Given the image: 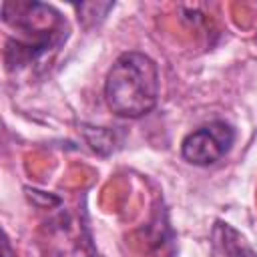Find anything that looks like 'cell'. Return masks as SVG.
I'll list each match as a JSON object with an SVG mask.
<instances>
[{"instance_id": "obj_1", "label": "cell", "mask_w": 257, "mask_h": 257, "mask_svg": "<svg viewBox=\"0 0 257 257\" xmlns=\"http://www.w3.org/2000/svg\"><path fill=\"white\" fill-rule=\"evenodd\" d=\"M104 100L122 118L149 114L159 100V68L145 52H122L104 80Z\"/></svg>"}, {"instance_id": "obj_2", "label": "cell", "mask_w": 257, "mask_h": 257, "mask_svg": "<svg viewBox=\"0 0 257 257\" xmlns=\"http://www.w3.org/2000/svg\"><path fill=\"white\" fill-rule=\"evenodd\" d=\"M12 6V4H10ZM14 18H4L6 24H12L24 34V38L10 40L6 46V64H28L42 56L50 46H56L62 40L64 20L60 14L40 2H18L12 6Z\"/></svg>"}, {"instance_id": "obj_3", "label": "cell", "mask_w": 257, "mask_h": 257, "mask_svg": "<svg viewBox=\"0 0 257 257\" xmlns=\"http://www.w3.org/2000/svg\"><path fill=\"white\" fill-rule=\"evenodd\" d=\"M235 143V128L225 120H213L189 133L181 145L183 159L197 167H209L221 161Z\"/></svg>"}, {"instance_id": "obj_4", "label": "cell", "mask_w": 257, "mask_h": 257, "mask_svg": "<svg viewBox=\"0 0 257 257\" xmlns=\"http://www.w3.org/2000/svg\"><path fill=\"white\" fill-rule=\"evenodd\" d=\"M215 245L223 257H255V253L249 249L243 237L229 225L219 223V227L215 229Z\"/></svg>"}, {"instance_id": "obj_5", "label": "cell", "mask_w": 257, "mask_h": 257, "mask_svg": "<svg viewBox=\"0 0 257 257\" xmlns=\"http://www.w3.org/2000/svg\"><path fill=\"white\" fill-rule=\"evenodd\" d=\"M4 257H12V251H10V243H8V237H4Z\"/></svg>"}]
</instances>
